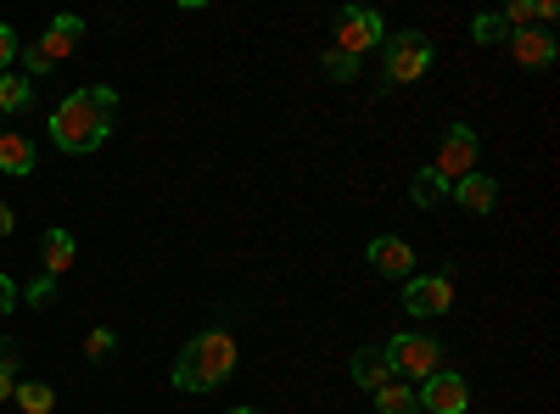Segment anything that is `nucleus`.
Returning a JSON list of instances; mask_svg holds the SVG:
<instances>
[{
	"label": "nucleus",
	"instance_id": "nucleus-6",
	"mask_svg": "<svg viewBox=\"0 0 560 414\" xmlns=\"http://www.w3.org/2000/svg\"><path fill=\"white\" fill-rule=\"evenodd\" d=\"M432 68V39L427 34H393L387 45V84H415V79H427Z\"/></svg>",
	"mask_w": 560,
	"mask_h": 414
},
{
	"label": "nucleus",
	"instance_id": "nucleus-18",
	"mask_svg": "<svg viewBox=\"0 0 560 414\" xmlns=\"http://www.w3.org/2000/svg\"><path fill=\"white\" fill-rule=\"evenodd\" d=\"M12 403H18L23 414H51V409H57V392L45 387V381H18Z\"/></svg>",
	"mask_w": 560,
	"mask_h": 414
},
{
	"label": "nucleus",
	"instance_id": "nucleus-13",
	"mask_svg": "<svg viewBox=\"0 0 560 414\" xmlns=\"http://www.w3.org/2000/svg\"><path fill=\"white\" fill-rule=\"evenodd\" d=\"M0 174H12V179H28L34 174V141H28V134L0 129Z\"/></svg>",
	"mask_w": 560,
	"mask_h": 414
},
{
	"label": "nucleus",
	"instance_id": "nucleus-25",
	"mask_svg": "<svg viewBox=\"0 0 560 414\" xmlns=\"http://www.w3.org/2000/svg\"><path fill=\"white\" fill-rule=\"evenodd\" d=\"M18 51H23V45H18V34H12L7 23H0V73H7V68L18 62Z\"/></svg>",
	"mask_w": 560,
	"mask_h": 414
},
{
	"label": "nucleus",
	"instance_id": "nucleus-28",
	"mask_svg": "<svg viewBox=\"0 0 560 414\" xmlns=\"http://www.w3.org/2000/svg\"><path fill=\"white\" fill-rule=\"evenodd\" d=\"M224 414H258V409H224Z\"/></svg>",
	"mask_w": 560,
	"mask_h": 414
},
{
	"label": "nucleus",
	"instance_id": "nucleus-22",
	"mask_svg": "<svg viewBox=\"0 0 560 414\" xmlns=\"http://www.w3.org/2000/svg\"><path fill=\"white\" fill-rule=\"evenodd\" d=\"M319 68L331 73L337 84H348V79H359V57H348V51H325L319 57Z\"/></svg>",
	"mask_w": 560,
	"mask_h": 414
},
{
	"label": "nucleus",
	"instance_id": "nucleus-11",
	"mask_svg": "<svg viewBox=\"0 0 560 414\" xmlns=\"http://www.w3.org/2000/svg\"><path fill=\"white\" fill-rule=\"evenodd\" d=\"M448 197H454L465 213H493V208H499V179H488V174L477 168V174L454 179V186H448Z\"/></svg>",
	"mask_w": 560,
	"mask_h": 414
},
{
	"label": "nucleus",
	"instance_id": "nucleus-8",
	"mask_svg": "<svg viewBox=\"0 0 560 414\" xmlns=\"http://www.w3.org/2000/svg\"><path fill=\"white\" fill-rule=\"evenodd\" d=\"M454 303V281L438 269V274H409L404 281V314H420V319H432V314H448Z\"/></svg>",
	"mask_w": 560,
	"mask_h": 414
},
{
	"label": "nucleus",
	"instance_id": "nucleus-14",
	"mask_svg": "<svg viewBox=\"0 0 560 414\" xmlns=\"http://www.w3.org/2000/svg\"><path fill=\"white\" fill-rule=\"evenodd\" d=\"M39 252H45V274H51V281H62V274L79 263V247H73V236H68V229H45Z\"/></svg>",
	"mask_w": 560,
	"mask_h": 414
},
{
	"label": "nucleus",
	"instance_id": "nucleus-21",
	"mask_svg": "<svg viewBox=\"0 0 560 414\" xmlns=\"http://www.w3.org/2000/svg\"><path fill=\"white\" fill-rule=\"evenodd\" d=\"M471 39H482V45H499V39H510V23H504L499 12H482V17H471Z\"/></svg>",
	"mask_w": 560,
	"mask_h": 414
},
{
	"label": "nucleus",
	"instance_id": "nucleus-15",
	"mask_svg": "<svg viewBox=\"0 0 560 414\" xmlns=\"http://www.w3.org/2000/svg\"><path fill=\"white\" fill-rule=\"evenodd\" d=\"M353 387H364V392H376V387H387L393 376H387V358H382V347H359L353 353Z\"/></svg>",
	"mask_w": 560,
	"mask_h": 414
},
{
	"label": "nucleus",
	"instance_id": "nucleus-16",
	"mask_svg": "<svg viewBox=\"0 0 560 414\" xmlns=\"http://www.w3.org/2000/svg\"><path fill=\"white\" fill-rule=\"evenodd\" d=\"M409 197H415V208H443V202H448V179L427 163V168L409 179Z\"/></svg>",
	"mask_w": 560,
	"mask_h": 414
},
{
	"label": "nucleus",
	"instance_id": "nucleus-7",
	"mask_svg": "<svg viewBox=\"0 0 560 414\" xmlns=\"http://www.w3.org/2000/svg\"><path fill=\"white\" fill-rule=\"evenodd\" d=\"M370 45H387V23H382V12H370V7H348V12L337 17V51L364 57Z\"/></svg>",
	"mask_w": 560,
	"mask_h": 414
},
{
	"label": "nucleus",
	"instance_id": "nucleus-26",
	"mask_svg": "<svg viewBox=\"0 0 560 414\" xmlns=\"http://www.w3.org/2000/svg\"><path fill=\"white\" fill-rule=\"evenodd\" d=\"M12 303H18V286L7 281V274H0V314H12Z\"/></svg>",
	"mask_w": 560,
	"mask_h": 414
},
{
	"label": "nucleus",
	"instance_id": "nucleus-24",
	"mask_svg": "<svg viewBox=\"0 0 560 414\" xmlns=\"http://www.w3.org/2000/svg\"><path fill=\"white\" fill-rule=\"evenodd\" d=\"M113 347H118V336H113L107 326H102V331H90V342H84V353H90V358H107Z\"/></svg>",
	"mask_w": 560,
	"mask_h": 414
},
{
	"label": "nucleus",
	"instance_id": "nucleus-17",
	"mask_svg": "<svg viewBox=\"0 0 560 414\" xmlns=\"http://www.w3.org/2000/svg\"><path fill=\"white\" fill-rule=\"evenodd\" d=\"M370 398H376V414H420V398H415L409 381H387V387H376Z\"/></svg>",
	"mask_w": 560,
	"mask_h": 414
},
{
	"label": "nucleus",
	"instance_id": "nucleus-27",
	"mask_svg": "<svg viewBox=\"0 0 560 414\" xmlns=\"http://www.w3.org/2000/svg\"><path fill=\"white\" fill-rule=\"evenodd\" d=\"M12 229H18V218H12V208H7V202H0V241H7Z\"/></svg>",
	"mask_w": 560,
	"mask_h": 414
},
{
	"label": "nucleus",
	"instance_id": "nucleus-19",
	"mask_svg": "<svg viewBox=\"0 0 560 414\" xmlns=\"http://www.w3.org/2000/svg\"><path fill=\"white\" fill-rule=\"evenodd\" d=\"M34 96V84L23 73H0V113H23Z\"/></svg>",
	"mask_w": 560,
	"mask_h": 414
},
{
	"label": "nucleus",
	"instance_id": "nucleus-4",
	"mask_svg": "<svg viewBox=\"0 0 560 414\" xmlns=\"http://www.w3.org/2000/svg\"><path fill=\"white\" fill-rule=\"evenodd\" d=\"M382 358H387V376L393 381H427V376L443 370V347L432 336H420V331H398L382 347Z\"/></svg>",
	"mask_w": 560,
	"mask_h": 414
},
{
	"label": "nucleus",
	"instance_id": "nucleus-1",
	"mask_svg": "<svg viewBox=\"0 0 560 414\" xmlns=\"http://www.w3.org/2000/svg\"><path fill=\"white\" fill-rule=\"evenodd\" d=\"M113 118H118V90H107V84L73 90L51 113V141L62 152H102L113 134Z\"/></svg>",
	"mask_w": 560,
	"mask_h": 414
},
{
	"label": "nucleus",
	"instance_id": "nucleus-12",
	"mask_svg": "<svg viewBox=\"0 0 560 414\" xmlns=\"http://www.w3.org/2000/svg\"><path fill=\"white\" fill-rule=\"evenodd\" d=\"M555 34H544V28H522V34H510V57H516L522 68H549L555 62Z\"/></svg>",
	"mask_w": 560,
	"mask_h": 414
},
{
	"label": "nucleus",
	"instance_id": "nucleus-23",
	"mask_svg": "<svg viewBox=\"0 0 560 414\" xmlns=\"http://www.w3.org/2000/svg\"><path fill=\"white\" fill-rule=\"evenodd\" d=\"M23 297H28L34 308H45V303L57 297V281H51V274H39V281H28V286H23Z\"/></svg>",
	"mask_w": 560,
	"mask_h": 414
},
{
	"label": "nucleus",
	"instance_id": "nucleus-9",
	"mask_svg": "<svg viewBox=\"0 0 560 414\" xmlns=\"http://www.w3.org/2000/svg\"><path fill=\"white\" fill-rule=\"evenodd\" d=\"M415 398H420V414H465L471 409V387H465V376H454V370L427 376Z\"/></svg>",
	"mask_w": 560,
	"mask_h": 414
},
{
	"label": "nucleus",
	"instance_id": "nucleus-5",
	"mask_svg": "<svg viewBox=\"0 0 560 414\" xmlns=\"http://www.w3.org/2000/svg\"><path fill=\"white\" fill-rule=\"evenodd\" d=\"M477 157H482V134L471 129V123H448V134H443V146H438V174L448 179H465V174H477Z\"/></svg>",
	"mask_w": 560,
	"mask_h": 414
},
{
	"label": "nucleus",
	"instance_id": "nucleus-10",
	"mask_svg": "<svg viewBox=\"0 0 560 414\" xmlns=\"http://www.w3.org/2000/svg\"><path fill=\"white\" fill-rule=\"evenodd\" d=\"M370 269L387 274V281H409L415 274V247L398 241V236H376L370 241Z\"/></svg>",
	"mask_w": 560,
	"mask_h": 414
},
{
	"label": "nucleus",
	"instance_id": "nucleus-3",
	"mask_svg": "<svg viewBox=\"0 0 560 414\" xmlns=\"http://www.w3.org/2000/svg\"><path fill=\"white\" fill-rule=\"evenodd\" d=\"M79 39H84V23H79L73 12L51 17V28H45V39H39V45H23V51H18V62H23V79L34 84L39 73H51L57 62H68V57L79 51Z\"/></svg>",
	"mask_w": 560,
	"mask_h": 414
},
{
	"label": "nucleus",
	"instance_id": "nucleus-2",
	"mask_svg": "<svg viewBox=\"0 0 560 414\" xmlns=\"http://www.w3.org/2000/svg\"><path fill=\"white\" fill-rule=\"evenodd\" d=\"M230 376H236V336H230V331H202V336H191V342L179 347L174 370H168V381H174L179 392H213V387H224Z\"/></svg>",
	"mask_w": 560,
	"mask_h": 414
},
{
	"label": "nucleus",
	"instance_id": "nucleus-20",
	"mask_svg": "<svg viewBox=\"0 0 560 414\" xmlns=\"http://www.w3.org/2000/svg\"><path fill=\"white\" fill-rule=\"evenodd\" d=\"M12 392H18V347L0 336V403H7Z\"/></svg>",
	"mask_w": 560,
	"mask_h": 414
}]
</instances>
